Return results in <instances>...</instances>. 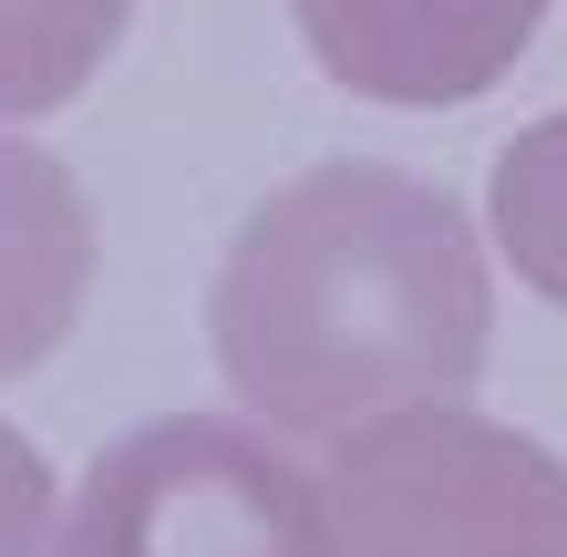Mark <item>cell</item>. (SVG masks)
<instances>
[{"label":"cell","instance_id":"obj_8","mask_svg":"<svg viewBox=\"0 0 567 557\" xmlns=\"http://www.w3.org/2000/svg\"><path fill=\"white\" fill-rule=\"evenodd\" d=\"M62 506H52V465L31 454V434L0 423V557H52Z\"/></svg>","mask_w":567,"mask_h":557},{"label":"cell","instance_id":"obj_4","mask_svg":"<svg viewBox=\"0 0 567 557\" xmlns=\"http://www.w3.org/2000/svg\"><path fill=\"white\" fill-rule=\"evenodd\" d=\"M299 42L341 93H372V104H475L526 62L547 0H289Z\"/></svg>","mask_w":567,"mask_h":557},{"label":"cell","instance_id":"obj_1","mask_svg":"<svg viewBox=\"0 0 567 557\" xmlns=\"http://www.w3.org/2000/svg\"><path fill=\"white\" fill-rule=\"evenodd\" d=\"M207 341L279 434H341L392 403H464L495 351L485 238L433 176L330 155L217 258Z\"/></svg>","mask_w":567,"mask_h":557},{"label":"cell","instance_id":"obj_5","mask_svg":"<svg viewBox=\"0 0 567 557\" xmlns=\"http://www.w3.org/2000/svg\"><path fill=\"white\" fill-rule=\"evenodd\" d=\"M93 289V207L62 155L0 135V382L42 372Z\"/></svg>","mask_w":567,"mask_h":557},{"label":"cell","instance_id":"obj_7","mask_svg":"<svg viewBox=\"0 0 567 557\" xmlns=\"http://www.w3.org/2000/svg\"><path fill=\"white\" fill-rule=\"evenodd\" d=\"M485 217H495V248L516 258V279L567 310V114L526 124V135L495 155Z\"/></svg>","mask_w":567,"mask_h":557},{"label":"cell","instance_id":"obj_2","mask_svg":"<svg viewBox=\"0 0 567 557\" xmlns=\"http://www.w3.org/2000/svg\"><path fill=\"white\" fill-rule=\"evenodd\" d=\"M320 557H567V454L475 403H392L310 465Z\"/></svg>","mask_w":567,"mask_h":557},{"label":"cell","instance_id":"obj_6","mask_svg":"<svg viewBox=\"0 0 567 557\" xmlns=\"http://www.w3.org/2000/svg\"><path fill=\"white\" fill-rule=\"evenodd\" d=\"M135 0H0V124H42L114 62Z\"/></svg>","mask_w":567,"mask_h":557},{"label":"cell","instance_id":"obj_3","mask_svg":"<svg viewBox=\"0 0 567 557\" xmlns=\"http://www.w3.org/2000/svg\"><path fill=\"white\" fill-rule=\"evenodd\" d=\"M52 557H320L310 475L238 413H155L83 465Z\"/></svg>","mask_w":567,"mask_h":557}]
</instances>
